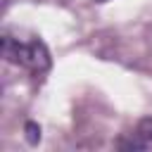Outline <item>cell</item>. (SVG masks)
I'll list each match as a JSON object with an SVG mask.
<instances>
[{
  "mask_svg": "<svg viewBox=\"0 0 152 152\" xmlns=\"http://www.w3.org/2000/svg\"><path fill=\"white\" fill-rule=\"evenodd\" d=\"M0 52L7 62L28 69L31 74L40 76L50 69L52 59H50V50L40 38H28V40H19L12 33H2L0 38Z\"/></svg>",
  "mask_w": 152,
  "mask_h": 152,
  "instance_id": "cell-1",
  "label": "cell"
},
{
  "mask_svg": "<svg viewBox=\"0 0 152 152\" xmlns=\"http://www.w3.org/2000/svg\"><path fill=\"white\" fill-rule=\"evenodd\" d=\"M142 142H152V116H145V119H140L138 121V126H135V131H133Z\"/></svg>",
  "mask_w": 152,
  "mask_h": 152,
  "instance_id": "cell-2",
  "label": "cell"
},
{
  "mask_svg": "<svg viewBox=\"0 0 152 152\" xmlns=\"http://www.w3.org/2000/svg\"><path fill=\"white\" fill-rule=\"evenodd\" d=\"M116 147L119 150H133V152H138V150H147V142H142L135 133H131V138H121L116 142Z\"/></svg>",
  "mask_w": 152,
  "mask_h": 152,
  "instance_id": "cell-3",
  "label": "cell"
},
{
  "mask_svg": "<svg viewBox=\"0 0 152 152\" xmlns=\"http://www.w3.org/2000/svg\"><path fill=\"white\" fill-rule=\"evenodd\" d=\"M24 133H26V142H28V145H38V142H40V126H38L36 121H26Z\"/></svg>",
  "mask_w": 152,
  "mask_h": 152,
  "instance_id": "cell-4",
  "label": "cell"
},
{
  "mask_svg": "<svg viewBox=\"0 0 152 152\" xmlns=\"http://www.w3.org/2000/svg\"><path fill=\"white\" fill-rule=\"evenodd\" d=\"M95 2H107V0H95Z\"/></svg>",
  "mask_w": 152,
  "mask_h": 152,
  "instance_id": "cell-5",
  "label": "cell"
}]
</instances>
